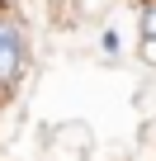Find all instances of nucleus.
I'll use <instances>...</instances> for the list:
<instances>
[{
    "instance_id": "obj_2",
    "label": "nucleus",
    "mask_w": 156,
    "mask_h": 161,
    "mask_svg": "<svg viewBox=\"0 0 156 161\" xmlns=\"http://www.w3.org/2000/svg\"><path fill=\"white\" fill-rule=\"evenodd\" d=\"M137 29H142V38H156V0L142 10V19H137Z\"/></svg>"
},
{
    "instance_id": "obj_1",
    "label": "nucleus",
    "mask_w": 156,
    "mask_h": 161,
    "mask_svg": "<svg viewBox=\"0 0 156 161\" xmlns=\"http://www.w3.org/2000/svg\"><path fill=\"white\" fill-rule=\"evenodd\" d=\"M24 66H29L24 29H19V19L0 14V95H10L19 80H24Z\"/></svg>"
},
{
    "instance_id": "obj_3",
    "label": "nucleus",
    "mask_w": 156,
    "mask_h": 161,
    "mask_svg": "<svg viewBox=\"0 0 156 161\" xmlns=\"http://www.w3.org/2000/svg\"><path fill=\"white\" fill-rule=\"evenodd\" d=\"M142 62L156 66V38H142Z\"/></svg>"
}]
</instances>
